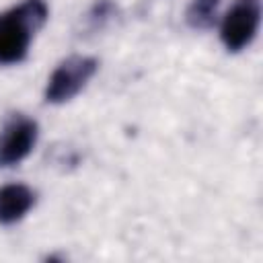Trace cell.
<instances>
[{"instance_id":"6da1fadb","label":"cell","mask_w":263,"mask_h":263,"mask_svg":"<svg viewBox=\"0 0 263 263\" xmlns=\"http://www.w3.org/2000/svg\"><path fill=\"white\" fill-rule=\"evenodd\" d=\"M45 0H23L0 14V66L18 64L27 58L33 35L47 21Z\"/></svg>"},{"instance_id":"7a4b0ae2","label":"cell","mask_w":263,"mask_h":263,"mask_svg":"<svg viewBox=\"0 0 263 263\" xmlns=\"http://www.w3.org/2000/svg\"><path fill=\"white\" fill-rule=\"evenodd\" d=\"M99 62L88 55H70L66 58L49 76L45 86V101L51 105L66 103L74 99L86 82L95 76Z\"/></svg>"},{"instance_id":"3957f363","label":"cell","mask_w":263,"mask_h":263,"mask_svg":"<svg viewBox=\"0 0 263 263\" xmlns=\"http://www.w3.org/2000/svg\"><path fill=\"white\" fill-rule=\"evenodd\" d=\"M261 23V0H234L220 25V39L232 53L251 45Z\"/></svg>"},{"instance_id":"277c9868","label":"cell","mask_w":263,"mask_h":263,"mask_svg":"<svg viewBox=\"0 0 263 263\" xmlns=\"http://www.w3.org/2000/svg\"><path fill=\"white\" fill-rule=\"evenodd\" d=\"M37 123L21 113L12 115L0 132V168L14 166L33 150L37 142Z\"/></svg>"},{"instance_id":"5b68a950","label":"cell","mask_w":263,"mask_h":263,"mask_svg":"<svg viewBox=\"0 0 263 263\" xmlns=\"http://www.w3.org/2000/svg\"><path fill=\"white\" fill-rule=\"evenodd\" d=\"M35 205V193L23 183L0 187V224H14Z\"/></svg>"},{"instance_id":"8992f818","label":"cell","mask_w":263,"mask_h":263,"mask_svg":"<svg viewBox=\"0 0 263 263\" xmlns=\"http://www.w3.org/2000/svg\"><path fill=\"white\" fill-rule=\"evenodd\" d=\"M222 0H191L185 12V21L191 29H210L216 21L218 8Z\"/></svg>"},{"instance_id":"52a82bcc","label":"cell","mask_w":263,"mask_h":263,"mask_svg":"<svg viewBox=\"0 0 263 263\" xmlns=\"http://www.w3.org/2000/svg\"><path fill=\"white\" fill-rule=\"evenodd\" d=\"M115 2L113 0H97L92 4V8L88 10L86 14V23H88V29L90 31H97V29H103L105 23L115 14Z\"/></svg>"}]
</instances>
